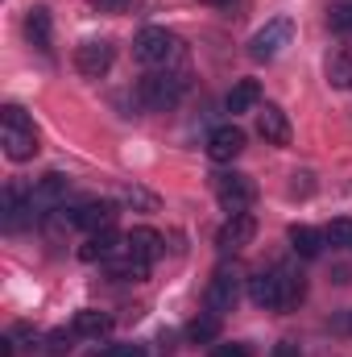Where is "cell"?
Wrapping results in <instances>:
<instances>
[{
	"label": "cell",
	"mask_w": 352,
	"mask_h": 357,
	"mask_svg": "<svg viewBox=\"0 0 352 357\" xmlns=\"http://www.w3.org/2000/svg\"><path fill=\"white\" fill-rule=\"evenodd\" d=\"M104 266H108L112 278H125V282H141V278H145V270H150L145 262H137V258H133V254H125V250H120L116 258H108Z\"/></svg>",
	"instance_id": "ffe728a7"
},
{
	"label": "cell",
	"mask_w": 352,
	"mask_h": 357,
	"mask_svg": "<svg viewBox=\"0 0 352 357\" xmlns=\"http://www.w3.org/2000/svg\"><path fill=\"white\" fill-rule=\"evenodd\" d=\"M186 88V79L182 75H145L141 79V104H150V108H170L178 96Z\"/></svg>",
	"instance_id": "9c48e42d"
},
{
	"label": "cell",
	"mask_w": 352,
	"mask_h": 357,
	"mask_svg": "<svg viewBox=\"0 0 352 357\" xmlns=\"http://www.w3.org/2000/svg\"><path fill=\"white\" fill-rule=\"evenodd\" d=\"M211 357H253V349L245 341H232V345H211Z\"/></svg>",
	"instance_id": "83f0119b"
},
{
	"label": "cell",
	"mask_w": 352,
	"mask_h": 357,
	"mask_svg": "<svg viewBox=\"0 0 352 357\" xmlns=\"http://www.w3.org/2000/svg\"><path fill=\"white\" fill-rule=\"evenodd\" d=\"M95 13H108V17H120V13H129L133 8V0H88Z\"/></svg>",
	"instance_id": "4316f807"
},
{
	"label": "cell",
	"mask_w": 352,
	"mask_h": 357,
	"mask_svg": "<svg viewBox=\"0 0 352 357\" xmlns=\"http://www.w3.org/2000/svg\"><path fill=\"white\" fill-rule=\"evenodd\" d=\"M237 299H241V278H237L228 266H220L216 274H211V282H207V312L228 316V312L237 307Z\"/></svg>",
	"instance_id": "52a82bcc"
},
{
	"label": "cell",
	"mask_w": 352,
	"mask_h": 357,
	"mask_svg": "<svg viewBox=\"0 0 352 357\" xmlns=\"http://www.w3.org/2000/svg\"><path fill=\"white\" fill-rule=\"evenodd\" d=\"M328 84L332 88H352V59L349 54H332L328 59Z\"/></svg>",
	"instance_id": "603a6c76"
},
{
	"label": "cell",
	"mask_w": 352,
	"mask_h": 357,
	"mask_svg": "<svg viewBox=\"0 0 352 357\" xmlns=\"http://www.w3.org/2000/svg\"><path fill=\"white\" fill-rule=\"evenodd\" d=\"M241 150H245V129H237V125H216V129L207 133V158H211V162H232V158H241Z\"/></svg>",
	"instance_id": "30bf717a"
},
{
	"label": "cell",
	"mask_w": 352,
	"mask_h": 357,
	"mask_svg": "<svg viewBox=\"0 0 352 357\" xmlns=\"http://www.w3.org/2000/svg\"><path fill=\"white\" fill-rule=\"evenodd\" d=\"M186 337H191L195 345H211V341L220 337V316H216V312H207V316H195V320L186 324Z\"/></svg>",
	"instance_id": "7402d4cb"
},
{
	"label": "cell",
	"mask_w": 352,
	"mask_h": 357,
	"mask_svg": "<svg viewBox=\"0 0 352 357\" xmlns=\"http://www.w3.org/2000/svg\"><path fill=\"white\" fill-rule=\"evenodd\" d=\"M67 191H71V183L63 175H42L33 183V191H29V204H33V216H46V212H58L63 204H67Z\"/></svg>",
	"instance_id": "ba28073f"
},
{
	"label": "cell",
	"mask_w": 352,
	"mask_h": 357,
	"mask_svg": "<svg viewBox=\"0 0 352 357\" xmlns=\"http://www.w3.org/2000/svg\"><path fill=\"white\" fill-rule=\"evenodd\" d=\"M125 250V237H116V229H104V233H91L88 245L79 250V258L83 262H108V258H116Z\"/></svg>",
	"instance_id": "9a60e30c"
},
{
	"label": "cell",
	"mask_w": 352,
	"mask_h": 357,
	"mask_svg": "<svg viewBox=\"0 0 352 357\" xmlns=\"http://www.w3.org/2000/svg\"><path fill=\"white\" fill-rule=\"evenodd\" d=\"M290 245H294V254H303V258H319L323 233L311 229V225H294V229H290Z\"/></svg>",
	"instance_id": "d6986e66"
},
{
	"label": "cell",
	"mask_w": 352,
	"mask_h": 357,
	"mask_svg": "<svg viewBox=\"0 0 352 357\" xmlns=\"http://www.w3.org/2000/svg\"><path fill=\"white\" fill-rule=\"evenodd\" d=\"M257 133H262L269 146H290V121L278 104H265L257 108Z\"/></svg>",
	"instance_id": "5bb4252c"
},
{
	"label": "cell",
	"mask_w": 352,
	"mask_h": 357,
	"mask_svg": "<svg viewBox=\"0 0 352 357\" xmlns=\"http://www.w3.org/2000/svg\"><path fill=\"white\" fill-rule=\"evenodd\" d=\"M253 237H257V220H253L249 212H241V216H228V220H224V229L216 233V245H220L224 254H237V250H245Z\"/></svg>",
	"instance_id": "8fae6325"
},
{
	"label": "cell",
	"mask_w": 352,
	"mask_h": 357,
	"mask_svg": "<svg viewBox=\"0 0 352 357\" xmlns=\"http://www.w3.org/2000/svg\"><path fill=\"white\" fill-rule=\"evenodd\" d=\"M178 54H182V42L170 29H162V25H145L133 38V59L145 63V67H170Z\"/></svg>",
	"instance_id": "7a4b0ae2"
},
{
	"label": "cell",
	"mask_w": 352,
	"mask_h": 357,
	"mask_svg": "<svg viewBox=\"0 0 352 357\" xmlns=\"http://www.w3.org/2000/svg\"><path fill=\"white\" fill-rule=\"evenodd\" d=\"M323 241L336 245V250H352V220H332L323 229Z\"/></svg>",
	"instance_id": "cb8c5ba5"
},
{
	"label": "cell",
	"mask_w": 352,
	"mask_h": 357,
	"mask_svg": "<svg viewBox=\"0 0 352 357\" xmlns=\"http://www.w3.org/2000/svg\"><path fill=\"white\" fill-rule=\"evenodd\" d=\"M162 250H166L162 233H154V229H145V225L125 233V254H133V258H137V262H145V266H150V262H158V258H162Z\"/></svg>",
	"instance_id": "4fadbf2b"
},
{
	"label": "cell",
	"mask_w": 352,
	"mask_h": 357,
	"mask_svg": "<svg viewBox=\"0 0 352 357\" xmlns=\"http://www.w3.org/2000/svg\"><path fill=\"white\" fill-rule=\"evenodd\" d=\"M25 33H29V42H33L42 54H50V13H46V8H33V13H29Z\"/></svg>",
	"instance_id": "44dd1931"
},
{
	"label": "cell",
	"mask_w": 352,
	"mask_h": 357,
	"mask_svg": "<svg viewBox=\"0 0 352 357\" xmlns=\"http://www.w3.org/2000/svg\"><path fill=\"white\" fill-rule=\"evenodd\" d=\"M112 63H116V46L108 38H91L83 46H75V71L83 79H104L112 71Z\"/></svg>",
	"instance_id": "5b68a950"
},
{
	"label": "cell",
	"mask_w": 352,
	"mask_h": 357,
	"mask_svg": "<svg viewBox=\"0 0 352 357\" xmlns=\"http://www.w3.org/2000/svg\"><path fill=\"white\" fill-rule=\"evenodd\" d=\"M273 357H298V349H290V345H282V349H278Z\"/></svg>",
	"instance_id": "f546056e"
},
{
	"label": "cell",
	"mask_w": 352,
	"mask_h": 357,
	"mask_svg": "<svg viewBox=\"0 0 352 357\" xmlns=\"http://www.w3.org/2000/svg\"><path fill=\"white\" fill-rule=\"evenodd\" d=\"M108 328H112V320H108L104 312H91V307L71 320V333L83 337V341H99V337H108Z\"/></svg>",
	"instance_id": "e0dca14e"
},
{
	"label": "cell",
	"mask_w": 352,
	"mask_h": 357,
	"mask_svg": "<svg viewBox=\"0 0 352 357\" xmlns=\"http://www.w3.org/2000/svg\"><path fill=\"white\" fill-rule=\"evenodd\" d=\"M290 38H294V25H290L286 17L269 21V25H262V29L249 38V59H253V63H273V59L290 46Z\"/></svg>",
	"instance_id": "277c9868"
},
{
	"label": "cell",
	"mask_w": 352,
	"mask_h": 357,
	"mask_svg": "<svg viewBox=\"0 0 352 357\" xmlns=\"http://www.w3.org/2000/svg\"><path fill=\"white\" fill-rule=\"evenodd\" d=\"M249 299L265 312H282V270H262L249 278Z\"/></svg>",
	"instance_id": "7c38bea8"
},
{
	"label": "cell",
	"mask_w": 352,
	"mask_h": 357,
	"mask_svg": "<svg viewBox=\"0 0 352 357\" xmlns=\"http://www.w3.org/2000/svg\"><path fill=\"white\" fill-rule=\"evenodd\" d=\"M63 220H67L71 229L104 233V229H112V225H116V204H112V199H88V204H79V208L63 212Z\"/></svg>",
	"instance_id": "8992f818"
},
{
	"label": "cell",
	"mask_w": 352,
	"mask_h": 357,
	"mask_svg": "<svg viewBox=\"0 0 352 357\" xmlns=\"http://www.w3.org/2000/svg\"><path fill=\"white\" fill-rule=\"evenodd\" d=\"M328 25H332L336 33H349V38H352V0H344V4H332Z\"/></svg>",
	"instance_id": "d4e9b609"
},
{
	"label": "cell",
	"mask_w": 352,
	"mask_h": 357,
	"mask_svg": "<svg viewBox=\"0 0 352 357\" xmlns=\"http://www.w3.org/2000/svg\"><path fill=\"white\" fill-rule=\"evenodd\" d=\"M0 146L13 162H29L38 154V129L25 116V108H17V104L0 108Z\"/></svg>",
	"instance_id": "6da1fadb"
},
{
	"label": "cell",
	"mask_w": 352,
	"mask_h": 357,
	"mask_svg": "<svg viewBox=\"0 0 352 357\" xmlns=\"http://www.w3.org/2000/svg\"><path fill=\"white\" fill-rule=\"evenodd\" d=\"M120 199L125 204H141V208H158V199L150 191H141V187H120Z\"/></svg>",
	"instance_id": "484cf974"
},
{
	"label": "cell",
	"mask_w": 352,
	"mask_h": 357,
	"mask_svg": "<svg viewBox=\"0 0 352 357\" xmlns=\"http://www.w3.org/2000/svg\"><path fill=\"white\" fill-rule=\"evenodd\" d=\"M99 357H145V345H108Z\"/></svg>",
	"instance_id": "f1b7e54d"
},
{
	"label": "cell",
	"mask_w": 352,
	"mask_h": 357,
	"mask_svg": "<svg viewBox=\"0 0 352 357\" xmlns=\"http://www.w3.org/2000/svg\"><path fill=\"white\" fill-rule=\"evenodd\" d=\"M199 4H232V0H199Z\"/></svg>",
	"instance_id": "4dcf8cb0"
},
{
	"label": "cell",
	"mask_w": 352,
	"mask_h": 357,
	"mask_svg": "<svg viewBox=\"0 0 352 357\" xmlns=\"http://www.w3.org/2000/svg\"><path fill=\"white\" fill-rule=\"evenodd\" d=\"M257 100H262V84H257V79H241L237 88L228 91V112H232V116H237V112H253Z\"/></svg>",
	"instance_id": "ac0fdd59"
},
{
	"label": "cell",
	"mask_w": 352,
	"mask_h": 357,
	"mask_svg": "<svg viewBox=\"0 0 352 357\" xmlns=\"http://www.w3.org/2000/svg\"><path fill=\"white\" fill-rule=\"evenodd\" d=\"M211 191H216V199H220V208L228 216L249 212V204L257 199V183L249 175H241V171H220V175L211 178Z\"/></svg>",
	"instance_id": "3957f363"
},
{
	"label": "cell",
	"mask_w": 352,
	"mask_h": 357,
	"mask_svg": "<svg viewBox=\"0 0 352 357\" xmlns=\"http://www.w3.org/2000/svg\"><path fill=\"white\" fill-rule=\"evenodd\" d=\"M33 216V204H29V195H21L17 187H4V229L8 233H17L25 220Z\"/></svg>",
	"instance_id": "2e32d148"
}]
</instances>
